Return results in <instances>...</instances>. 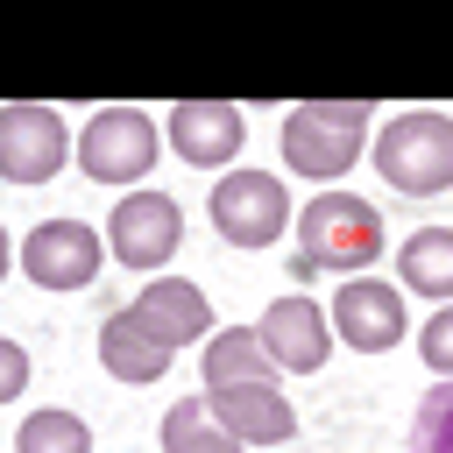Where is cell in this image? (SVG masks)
<instances>
[{"mask_svg": "<svg viewBox=\"0 0 453 453\" xmlns=\"http://www.w3.org/2000/svg\"><path fill=\"white\" fill-rule=\"evenodd\" d=\"M382 255V212L354 191H319L304 212H297V255H290V283H311V276H361L368 262Z\"/></svg>", "mask_w": 453, "mask_h": 453, "instance_id": "obj_1", "label": "cell"}, {"mask_svg": "<svg viewBox=\"0 0 453 453\" xmlns=\"http://www.w3.org/2000/svg\"><path fill=\"white\" fill-rule=\"evenodd\" d=\"M368 99H311V106H290L283 113V163L297 177H340L354 170L361 142H368Z\"/></svg>", "mask_w": 453, "mask_h": 453, "instance_id": "obj_2", "label": "cell"}, {"mask_svg": "<svg viewBox=\"0 0 453 453\" xmlns=\"http://www.w3.org/2000/svg\"><path fill=\"white\" fill-rule=\"evenodd\" d=\"M375 170L403 198H439L453 191V113H396L375 134Z\"/></svg>", "mask_w": 453, "mask_h": 453, "instance_id": "obj_3", "label": "cell"}, {"mask_svg": "<svg viewBox=\"0 0 453 453\" xmlns=\"http://www.w3.org/2000/svg\"><path fill=\"white\" fill-rule=\"evenodd\" d=\"M78 163L92 184H134L156 170V120L142 106H106L92 113V127L78 134Z\"/></svg>", "mask_w": 453, "mask_h": 453, "instance_id": "obj_4", "label": "cell"}, {"mask_svg": "<svg viewBox=\"0 0 453 453\" xmlns=\"http://www.w3.org/2000/svg\"><path fill=\"white\" fill-rule=\"evenodd\" d=\"M283 219H290L283 177H269V170H226V177L212 184V226H219V241H234V248H269V241L283 234Z\"/></svg>", "mask_w": 453, "mask_h": 453, "instance_id": "obj_5", "label": "cell"}, {"mask_svg": "<svg viewBox=\"0 0 453 453\" xmlns=\"http://www.w3.org/2000/svg\"><path fill=\"white\" fill-rule=\"evenodd\" d=\"M106 226H113V262L120 269H163L184 241V212L163 191H127Z\"/></svg>", "mask_w": 453, "mask_h": 453, "instance_id": "obj_6", "label": "cell"}, {"mask_svg": "<svg viewBox=\"0 0 453 453\" xmlns=\"http://www.w3.org/2000/svg\"><path fill=\"white\" fill-rule=\"evenodd\" d=\"M99 234L85 226V219H42V226H28V241H21V269H28V283H42V290H85L92 276H99Z\"/></svg>", "mask_w": 453, "mask_h": 453, "instance_id": "obj_7", "label": "cell"}, {"mask_svg": "<svg viewBox=\"0 0 453 453\" xmlns=\"http://www.w3.org/2000/svg\"><path fill=\"white\" fill-rule=\"evenodd\" d=\"M71 156V134H64V113L57 106H7L0 113V170L14 184H50Z\"/></svg>", "mask_w": 453, "mask_h": 453, "instance_id": "obj_8", "label": "cell"}, {"mask_svg": "<svg viewBox=\"0 0 453 453\" xmlns=\"http://www.w3.org/2000/svg\"><path fill=\"white\" fill-rule=\"evenodd\" d=\"M255 333H262V347H269V361L283 375H319L326 354H333V319L311 297H276Z\"/></svg>", "mask_w": 453, "mask_h": 453, "instance_id": "obj_9", "label": "cell"}, {"mask_svg": "<svg viewBox=\"0 0 453 453\" xmlns=\"http://www.w3.org/2000/svg\"><path fill=\"white\" fill-rule=\"evenodd\" d=\"M326 319H333V333H340L354 354H382V347L403 340V297H396V283H375V276L340 283V297H333Z\"/></svg>", "mask_w": 453, "mask_h": 453, "instance_id": "obj_10", "label": "cell"}, {"mask_svg": "<svg viewBox=\"0 0 453 453\" xmlns=\"http://www.w3.org/2000/svg\"><path fill=\"white\" fill-rule=\"evenodd\" d=\"M241 142H248L241 106H226V99H184V106H170V149H177L184 163L219 170V163L241 156Z\"/></svg>", "mask_w": 453, "mask_h": 453, "instance_id": "obj_11", "label": "cell"}, {"mask_svg": "<svg viewBox=\"0 0 453 453\" xmlns=\"http://www.w3.org/2000/svg\"><path fill=\"white\" fill-rule=\"evenodd\" d=\"M212 418L241 439V446H283L297 432V411L276 396V382H234V389H205Z\"/></svg>", "mask_w": 453, "mask_h": 453, "instance_id": "obj_12", "label": "cell"}, {"mask_svg": "<svg viewBox=\"0 0 453 453\" xmlns=\"http://www.w3.org/2000/svg\"><path fill=\"white\" fill-rule=\"evenodd\" d=\"M156 340H170V347H184V340H205L212 333V304H205V290L198 283H177V276H163V283H142V297L127 304Z\"/></svg>", "mask_w": 453, "mask_h": 453, "instance_id": "obj_13", "label": "cell"}, {"mask_svg": "<svg viewBox=\"0 0 453 453\" xmlns=\"http://www.w3.org/2000/svg\"><path fill=\"white\" fill-rule=\"evenodd\" d=\"M99 361H106V375H113V382H163V375H170V361H177V347H170V340H156L134 311H113V319L99 326Z\"/></svg>", "mask_w": 453, "mask_h": 453, "instance_id": "obj_14", "label": "cell"}, {"mask_svg": "<svg viewBox=\"0 0 453 453\" xmlns=\"http://www.w3.org/2000/svg\"><path fill=\"white\" fill-rule=\"evenodd\" d=\"M234 382H276V361L255 326H226L219 340H205V389H234Z\"/></svg>", "mask_w": 453, "mask_h": 453, "instance_id": "obj_15", "label": "cell"}, {"mask_svg": "<svg viewBox=\"0 0 453 453\" xmlns=\"http://www.w3.org/2000/svg\"><path fill=\"white\" fill-rule=\"evenodd\" d=\"M396 276L425 297H453V226H418L396 248Z\"/></svg>", "mask_w": 453, "mask_h": 453, "instance_id": "obj_16", "label": "cell"}, {"mask_svg": "<svg viewBox=\"0 0 453 453\" xmlns=\"http://www.w3.org/2000/svg\"><path fill=\"white\" fill-rule=\"evenodd\" d=\"M163 453H241V439L212 418L205 396H177L163 418Z\"/></svg>", "mask_w": 453, "mask_h": 453, "instance_id": "obj_17", "label": "cell"}, {"mask_svg": "<svg viewBox=\"0 0 453 453\" xmlns=\"http://www.w3.org/2000/svg\"><path fill=\"white\" fill-rule=\"evenodd\" d=\"M14 453H92V425L78 411H28L14 432Z\"/></svg>", "mask_w": 453, "mask_h": 453, "instance_id": "obj_18", "label": "cell"}, {"mask_svg": "<svg viewBox=\"0 0 453 453\" xmlns=\"http://www.w3.org/2000/svg\"><path fill=\"white\" fill-rule=\"evenodd\" d=\"M403 446H411V453H453V375H446L439 389H425V396H418Z\"/></svg>", "mask_w": 453, "mask_h": 453, "instance_id": "obj_19", "label": "cell"}, {"mask_svg": "<svg viewBox=\"0 0 453 453\" xmlns=\"http://www.w3.org/2000/svg\"><path fill=\"white\" fill-rule=\"evenodd\" d=\"M418 347H425V361H432L439 375H453V304H446V311H432V326H425V340H418Z\"/></svg>", "mask_w": 453, "mask_h": 453, "instance_id": "obj_20", "label": "cell"}, {"mask_svg": "<svg viewBox=\"0 0 453 453\" xmlns=\"http://www.w3.org/2000/svg\"><path fill=\"white\" fill-rule=\"evenodd\" d=\"M21 382H28V354L21 340H0V396H21Z\"/></svg>", "mask_w": 453, "mask_h": 453, "instance_id": "obj_21", "label": "cell"}]
</instances>
